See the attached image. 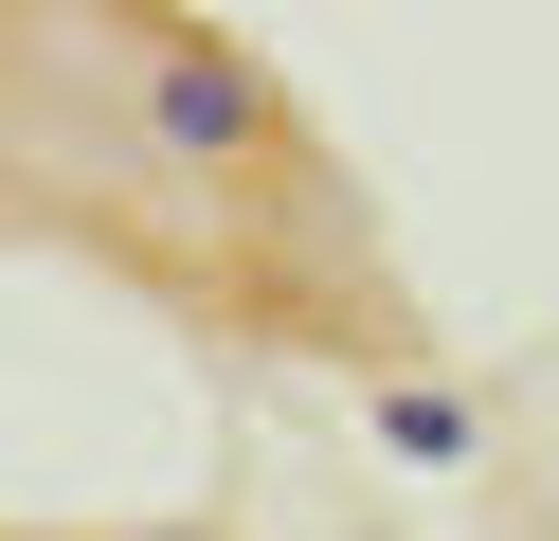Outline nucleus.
I'll return each mask as SVG.
<instances>
[{
  "label": "nucleus",
  "instance_id": "f257e3e1",
  "mask_svg": "<svg viewBox=\"0 0 559 541\" xmlns=\"http://www.w3.org/2000/svg\"><path fill=\"white\" fill-rule=\"evenodd\" d=\"M109 36V72L145 91V127L181 144V163H217V180H307V144H289V108H271V72L235 55L217 19H91Z\"/></svg>",
  "mask_w": 559,
  "mask_h": 541
},
{
  "label": "nucleus",
  "instance_id": "f03ea898",
  "mask_svg": "<svg viewBox=\"0 0 559 541\" xmlns=\"http://www.w3.org/2000/svg\"><path fill=\"white\" fill-rule=\"evenodd\" d=\"M379 451H415V469H469V397H451V379H379Z\"/></svg>",
  "mask_w": 559,
  "mask_h": 541
}]
</instances>
